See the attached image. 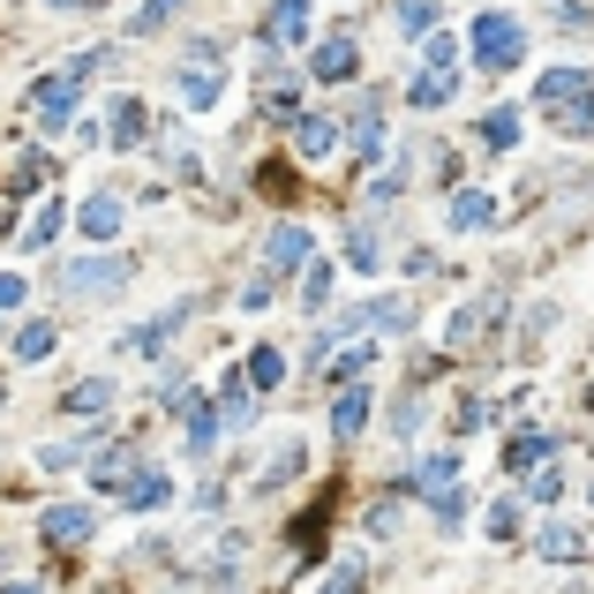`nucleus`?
<instances>
[{"mask_svg": "<svg viewBox=\"0 0 594 594\" xmlns=\"http://www.w3.org/2000/svg\"><path fill=\"white\" fill-rule=\"evenodd\" d=\"M324 301H332V263L309 256V263H301V309H324Z\"/></svg>", "mask_w": 594, "mask_h": 594, "instance_id": "nucleus-31", "label": "nucleus"}, {"mask_svg": "<svg viewBox=\"0 0 594 594\" xmlns=\"http://www.w3.org/2000/svg\"><path fill=\"white\" fill-rule=\"evenodd\" d=\"M482 143H489V151H511V143H519V106H497V114L482 121Z\"/></svg>", "mask_w": 594, "mask_h": 594, "instance_id": "nucleus-30", "label": "nucleus"}, {"mask_svg": "<svg viewBox=\"0 0 594 594\" xmlns=\"http://www.w3.org/2000/svg\"><path fill=\"white\" fill-rule=\"evenodd\" d=\"M301 467H309V452H301V444H287V452H279V460L263 467V482H256V489H287V482H294Z\"/></svg>", "mask_w": 594, "mask_h": 594, "instance_id": "nucleus-32", "label": "nucleus"}, {"mask_svg": "<svg viewBox=\"0 0 594 594\" xmlns=\"http://www.w3.org/2000/svg\"><path fill=\"white\" fill-rule=\"evenodd\" d=\"M542 114H550V121L564 128V136H587V128H594V84H580L572 98H550Z\"/></svg>", "mask_w": 594, "mask_h": 594, "instance_id": "nucleus-12", "label": "nucleus"}, {"mask_svg": "<svg viewBox=\"0 0 594 594\" xmlns=\"http://www.w3.org/2000/svg\"><path fill=\"white\" fill-rule=\"evenodd\" d=\"M0 594H39V587H31V580H15V587H0Z\"/></svg>", "mask_w": 594, "mask_h": 594, "instance_id": "nucleus-45", "label": "nucleus"}, {"mask_svg": "<svg viewBox=\"0 0 594 594\" xmlns=\"http://www.w3.org/2000/svg\"><path fill=\"white\" fill-rule=\"evenodd\" d=\"M90 527H98V511H90V505H45V519H39V534L53 542V550L90 542Z\"/></svg>", "mask_w": 594, "mask_h": 594, "instance_id": "nucleus-6", "label": "nucleus"}, {"mask_svg": "<svg viewBox=\"0 0 594 594\" xmlns=\"http://www.w3.org/2000/svg\"><path fill=\"white\" fill-rule=\"evenodd\" d=\"M294 151L301 159H332L339 151V121L332 114H294Z\"/></svg>", "mask_w": 594, "mask_h": 594, "instance_id": "nucleus-10", "label": "nucleus"}, {"mask_svg": "<svg viewBox=\"0 0 594 594\" xmlns=\"http://www.w3.org/2000/svg\"><path fill=\"white\" fill-rule=\"evenodd\" d=\"M361 580H369L361 564H332V580H324V594H361Z\"/></svg>", "mask_w": 594, "mask_h": 594, "instance_id": "nucleus-41", "label": "nucleus"}, {"mask_svg": "<svg viewBox=\"0 0 594 594\" xmlns=\"http://www.w3.org/2000/svg\"><path fill=\"white\" fill-rule=\"evenodd\" d=\"M181 324H188V301H181V309H166L159 324H143V332H128V354H136V361H143V354H166V339H173V332H181Z\"/></svg>", "mask_w": 594, "mask_h": 594, "instance_id": "nucleus-15", "label": "nucleus"}, {"mask_svg": "<svg viewBox=\"0 0 594 594\" xmlns=\"http://www.w3.org/2000/svg\"><path fill=\"white\" fill-rule=\"evenodd\" d=\"M550 452H557L550 436H542V429H527V436H511V444H505V467H511V474H534Z\"/></svg>", "mask_w": 594, "mask_h": 594, "instance_id": "nucleus-20", "label": "nucleus"}, {"mask_svg": "<svg viewBox=\"0 0 594 594\" xmlns=\"http://www.w3.org/2000/svg\"><path fill=\"white\" fill-rule=\"evenodd\" d=\"M377 361V346H346L339 361H332V384H361V369Z\"/></svg>", "mask_w": 594, "mask_h": 594, "instance_id": "nucleus-38", "label": "nucleus"}, {"mask_svg": "<svg viewBox=\"0 0 594 594\" xmlns=\"http://www.w3.org/2000/svg\"><path fill=\"white\" fill-rule=\"evenodd\" d=\"M511 527H519V505H511V497L489 505V534H497V542H511Z\"/></svg>", "mask_w": 594, "mask_h": 594, "instance_id": "nucleus-42", "label": "nucleus"}, {"mask_svg": "<svg viewBox=\"0 0 594 594\" xmlns=\"http://www.w3.org/2000/svg\"><path fill=\"white\" fill-rule=\"evenodd\" d=\"M580 84H594L587 68H550V76L534 84V106H550V98H572V90H580Z\"/></svg>", "mask_w": 594, "mask_h": 594, "instance_id": "nucleus-29", "label": "nucleus"}, {"mask_svg": "<svg viewBox=\"0 0 594 594\" xmlns=\"http://www.w3.org/2000/svg\"><path fill=\"white\" fill-rule=\"evenodd\" d=\"M53 354V324H23L15 332V361H45Z\"/></svg>", "mask_w": 594, "mask_h": 594, "instance_id": "nucleus-35", "label": "nucleus"}, {"mask_svg": "<svg viewBox=\"0 0 594 594\" xmlns=\"http://www.w3.org/2000/svg\"><path fill=\"white\" fill-rule=\"evenodd\" d=\"M173 8H181V0H143V8L128 15V39H151L159 23H173Z\"/></svg>", "mask_w": 594, "mask_h": 594, "instance_id": "nucleus-34", "label": "nucleus"}, {"mask_svg": "<svg viewBox=\"0 0 594 594\" xmlns=\"http://www.w3.org/2000/svg\"><path fill=\"white\" fill-rule=\"evenodd\" d=\"M474 61H482V68H519V61H527V31H519V15L489 8V15L474 23Z\"/></svg>", "mask_w": 594, "mask_h": 594, "instance_id": "nucleus-1", "label": "nucleus"}, {"mask_svg": "<svg viewBox=\"0 0 594 594\" xmlns=\"http://www.w3.org/2000/svg\"><path fill=\"white\" fill-rule=\"evenodd\" d=\"M301 39H309V0H271L263 45H301Z\"/></svg>", "mask_w": 594, "mask_h": 594, "instance_id": "nucleus-11", "label": "nucleus"}, {"mask_svg": "<svg viewBox=\"0 0 594 594\" xmlns=\"http://www.w3.org/2000/svg\"><path fill=\"white\" fill-rule=\"evenodd\" d=\"M444 218H452V234H482V226L497 218V196H482V188H460Z\"/></svg>", "mask_w": 594, "mask_h": 594, "instance_id": "nucleus-14", "label": "nucleus"}, {"mask_svg": "<svg viewBox=\"0 0 594 594\" xmlns=\"http://www.w3.org/2000/svg\"><path fill=\"white\" fill-rule=\"evenodd\" d=\"M241 377H249V391H271V384L287 377V354H279V346H256V354H249V369H241Z\"/></svg>", "mask_w": 594, "mask_h": 594, "instance_id": "nucleus-23", "label": "nucleus"}, {"mask_svg": "<svg viewBox=\"0 0 594 594\" xmlns=\"http://www.w3.org/2000/svg\"><path fill=\"white\" fill-rule=\"evenodd\" d=\"M527 497H534V505H557V497H564V467H557V460H542V467L527 474Z\"/></svg>", "mask_w": 594, "mask_h": 594, "instance_id": "nucleus-33", "label": "nucleus"}, {"mask_svg": "<svg viewBox=\"0 0 594 594\" xmlns=\"http://www.w3.org/2000/svg\"><path fill=\"white\" fill-rule=\"evenodd\" d=\"M256 188H263V196H294V166H279V159L256 166Z\"/></svg>", "mask_w": 594, "mask_h": 594, "instance_id": "nucleus-40", "label": "nucleus"}, {"mask_svg": "<svg viewBox=\"0 0 594 594\" xmlns=\"http://www.w3.org/2000/svg\"><path fill=\"white\" fill-rule=\"evenodd\" d=\"M256 422V391L249 377H226V399H218V429H249Z\"/></svg>", "mask_w": 594, "mask_h": 594, "instance_id": "nucleus-18", "label": "nucleus"}, {"mask_svg": "<svg viewBox=\"0 0 594 594\" xmlns=\"http://www.w3.org/2000/svg\"><path fill=\"white\" fill-rule=\"evenodd\" d=\"M346 263H354V271H384V241L369 234V226H354V234H346Z\"/></svg>", "mask_w": 594, "mask_h": 594, "instance_id": "nucleus-27", "label": "nucleus"}, {"mask_svg": "<svg viewBox=\"0 0 594 594\" xmlns=\"http://www.w3.org/2000/svg\"><path fill=\"white\" fill-rule=\"evenodd\" d=\"M309 249H316V234L287 218V226H271V234H263V271H301Z\"/></svg>", "mask_w": 594, "mask_h": 594, "instance_id": "nucleus-5", "label": "nucleus"}, {"mask_svg": "<svg viewBox=\"0 0 594 594\" xmlns=\"http://www.w3.org/2000/svg\"><path fill=\"white\" fill-rule=\"evenodd\" d=\"M173 90H181V106H188V114H212L218 90H226V76H218V61H196V68H181V76H173Z\"/></svg>", "mask_w": 594, "mask_h": 594, "instance_id": "nucleus-9", "label": "nucleus"}, {"mask_svg": "<svg viewBox=\"0 0 594 594\" xmlns=\"http://www.w3.org/2000/svg\"><path fill=\"white\" fill-rule=\"evenodd\" d=\"M76 226H84L90 241H114L121 234V196H90L84 212H76Z\"/></svg>", "mask_w": 594, "mask_h": 594, "instance_id": "nucleus-16", "label": "nucleus"}, {"mask_svg": "<svg viewBox=\"0 0 594 594\" xmlns=\"http://www.w3.org/2000/svg\"><path fill=\"white\" fill-rule=\"evenodd\" d=\"M151 136V114H143V98H114V143H143Z\"/></svg>", "mask_w": 594, "mask_h": 594, "instance_id": "nucleus-22", "label": "nucleus"}, {"mask_svg": "<svg viewBox=\"0 0 594 594\" xmlns=\"http://www.w3.org/2000/svg\"><path fill=\"white\" fill-rule=\"evenodd\" d=\"M61 407H68V414H106V407H114V384H106V377H90V384H76V391H68Z\"/></svg>", "mask_w": 594, "mask_h": 594, "instance_id": "nucleus-24", "label": "nucleus"}, {"mask_svg": "<svg viewBox=\"0 0 594 594\" xmlns=\"http://www.w3.org/2000/svg\"><path fill=\"white\" fill-rule=\"evenodd\" d=\"M346 136H354V151H361V159H369V151L384 143V106H377V98H369V106L354 114V128H346Z\"/></svg>", "mask_w": 594, "mask_h": 594, "instance_id": "nucleus-26", "label": "nucleus"}, {"mask_svg": "<svg viewBox=\"0 0 594 594\" xmlns=\"http://www.w3.org/2000/svg\"><path fill=\"white\" fill-rule=\"evenodd\" d=\"M241 309H271V271H256L249 287H241Z\"/></svg>", "mask_w": 594, "mask_h": 594, "instance_id": "nucleus-43", "label": "nucleus"}, {"mask_svg": "<svg viewBox=\"0 0 594 594\" xmlns=\"http://www.w3.org/2000/svg\"><path fill=\"white\" fill-rule=\"evenodd\" d=\"M399 31H407V39L436 31V0H399Z\"/></svg>", "mask_w": 594, "mask_h": 594, "instance_id": "nucleus-37", "label": "nucleus"}, {"mask_svg": "<svg viewBox=\"0 0 594 594\" xmlns=\"http://www.w3.org/2000/svg\"><path fill=\"white\" fill-rule=\"evenodd\" d=\"M497 309H505V301H497V294H482V301H467V309H460V316H452V332H444V339H452V346H467L474 332H482V324H497Z\"/></svg>", "mask_w": 594, "mask_h": 594, "instance_id": "nucleus-21", "label": "nucleus"}, {"mask_svg": "<svg viewBox=\"0 0 594 594\" xmlns=\"http://www.w3.org/2000/svg\"><path fill=\"white\" fill-rule=\"evenodd\" d=\"M8 173H15V181H8V196H31V188H39V181H45V159H39V151H31V143H23V151L8 159Z\"/></svg>", "mask_w": 594, "mask_h": 594, "instance_id": "nucleus-25", "label": "nucleus"}, {"mask_svg": "<svg viewBox=\"0 0 594 594\" xmlns=\"http://www.w3.org/2000/svg\"><path fill=\"white\" fill-rule=\"evenodd\" d=\"M121 497H128V511H159V505L173 497V482H166L159 467H136V474L121 482Z\"/></svg>", "mask_w": 594, "mask_h": 594, "instance_id": "nucleus-13", "label": "nucleus"}, {"mask_svg": "<svg viewBox=\"0 0 594 594\" xmlns=\"http://www.w3.org/2000/svg\"><path fill=\"white\" fill-rule=\"evenodd\" d=\"M15 301H23V279H15V271H0V316H8Z\"/></svg>", "mask_w": 594, "mask_h": 594, "instance_id": "nucleus-44", "label": "nucleus"}, {"mask_svg": "<svg viewBox=\"0 0 594 594\" xmlns=\"http://www.w3.org/2000/svg\"><path fill=\"white\" fill-rule=\"evenodd\" d=\"M173 414H181V436H188V452H212V444H218V414L204 407V391H173Z\"/></svg>", "mask_w": 594, "mask_h": 594, "instance_id": "nucleus-7", "label": "nucleus"}, {"mask_svg": "<svg viewBox=\"0 0 594 594\" xmlns=\"http://www.w3.org/2000/svg\"><path fill=\"white\" fill-rule=\"evenodd\" d=\"M61 294H128V256H76V263H61Z\"/></svg>", "mask_w": 594, "mask_h": 594, "instance_id": "nucleus-2", "label": "nucleus"}, {"mask_svg": "<svg viewBox=\"0 0 594 594\" xmlns=\"http://www.w3.org/2000/svg\"><path fill=\"white\" fill-rule=\"evenodd\" d=\"M76 98H84V76H76V68H68V76H39V84H31V114H39V128H68Z\"/></svg>", "mask_w": 594, "mask_h": 594, "instance_id": "nucleus-3", "label": "nucleus"}, {"mask_svg": "<svg viewBox=\"0 0 594 594\" xmlns=\"http://www.w3.org/2000/svg\"><path fill=\"white\" fill-rule=\"evenodd\" d=\"M452 90H460V68H422V76H414V84H407V98H414V106H444V98H452Z\"/></svg>", "mask_w": 594, "mask_h": 594, "instance_id": "nucleus-19", "label": "nucleus"}, {"mask_svg": "<svg viewBox=\"0 0 594 594\" xmlns=\"http://www.w3.org/2000/svg\"><path fill=\"white\" fill-rule=\"evenodd\" d=\"M68 226V204H39V218H31V234H23V249H53V234Z\"/></svg>", "mask_w": 594, "mask_h": 594, "instance_id": "nucleus-28", "label": "nucleus"}, {"mask_svg": "<svg viewBox=\"0 0 594 594\" xmlns=\"http://www.w3.org/2000/svg\"><path fill=\"white\" fill-rule=\"evenodd\" d=\"M414 489H422L429 505L444 511V519H460V505H467V489H460V460L452 452H436V460H422V474H414Z\"/></svg>", "mask_w": 594, "mask_h": 594, "instance_id": "nucleus-4", "label": "nucleus"}, {"mask_svg": "<svg viewBox=\"0 0 594 594\" xmlns=\"http://www.w3.org/2000/svg\"><path fill=\"white\" fill-rule=\"evenodd\" d=\"M354 68H361V45L354 39H324L309 53V76H316V84H354Z\"/></svg>", "mask_w": 594, "mask_h": 594, "instance_id": "nucleus-8", "label": "nucleus"}, {"mask_svg": "<svg viewBox=\"0 0 594 594\" xmlns=\"http://www.w3.org/2000/svg\"><path fill=\"white\" fill-rule=\"evenodd\" d=\"M332 429H339V436H361V429H369V384H346V391H339Z\"/></svg>", "mask_w": 594, "mask_h": 594, "instance_id": "nucleus-17", "label": "nucleus"}, {"mask_svg": "<svg viewBox=\"0 0 594 594\" xmlns=\"http://www.w3.org/2000/svg\"><path fill=\"white\" fill-rule=\"evenodd\" d=\"M534 550H542V557H580V527H564V519H550Z\"/></svg>", "mask_w": 594, "mask_h": 594, "instance_id": "nucleus-36", "label": "nucleus"}, {"mask_svg": "<svg viewBox=\"0 0 594 594\" xmlns=\"http://www.w3.org/2000/svg\"><path fill=\"white\" fill-rule=\"evenodd\" d=\"M128 467H136V444H114V452L98 460V482H106V489H121V482H128Z\"/></svg>", "mask_w": 594, "mask_h": 594, "instance_id": "nucleus-39", "label": "nucleus"}]
</instances>
